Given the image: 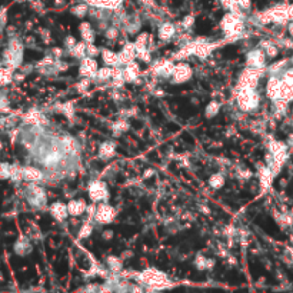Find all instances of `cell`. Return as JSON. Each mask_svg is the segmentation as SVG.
<instances>
[{"label": "cell", "instance_id": "6da1fadb", "mask_svg": "<svg viewBox=\"0 0 293 293\" xmlns=\"http://www.w3.org/2000/svg\"><path fill=\"white\" fill-rule=\"evenodd\" d=\"M259 94L255 89H240L238 96L239 108L245 112H250V110L256 109L259 106Z\"/></svg>", "mask_w": 293, "mask_h": 293}, {"label": "cell", "instance_id": "7a4b0ae2", "mask_svg": "<svg viewBox=\"0 0 293 293\" xmlns=\"http://www.w3.org/2000/svg\"><path fill=\"white\" fill-rule=\"evenodd\" d=\"M139 277H140L142 283H146L155 289H162L163 285L167 282V277H166L165 273H162L158 269H146L145 272L140 273Z\"/></svg>", "mask_w": 293, "mask_h": 293}, {"label": "cell", "instance_id": "3957f363", "mask_svg": "<svg viewBox=\"0 0 293 293\" xmlns=\"http://www.w3.org/2000/svg\"><path fill=\"white\" fill-rule=\"evenodd\" d=\"M26 196H27L29 203H30L32 206H35V207H43V206L46 204V201H47L46 192H45L42 187H39L36 183H30L27 186V189H26Z\"/></svg>", "mask_w": 293, "mask_h": 293}, {"label": "cell", "instance_id": "277c9868", "mask_svg": "<svg viewBox=\"0 0 293 293\" xmlns=\"http://www.w3.org/2000/svg\"><path fill=\"white\" fill-rule=\"evenodd\" d=\"M260 74V69H255V68H249L248 70H245L240 79H239L238 89H255L259 82V76Z\"/></svg>", "mask_w": 293, "mask_h": 293}, {"label": "cell", "instance_id": "5b68a950", "mask_svg": "<svg viewBox=\"0 0 293 293\" xmlns=\"http://www.w3.org/2000/svg\"><path fill=\"white\" fill-rule=\"evenodd\" d=\"M88 193H89V198L93 202H103L106 201L108 196H109L108 187H106L105 182H102V180H94V182L89 184Z\"/></svg>", "mask_w": 293, "mask_h": 293}, {"label": "cell", "instance_id": "8992f818", "mask_svg": "<svg viewBox=\"0 0 293 293\" xmlns=\"http://www.w3.org/2000/svg\"><path fill=\"white\" fill-rule=\"evenodd\" d=\"M114 216H116V210L113 207H110L109 204L103 203V204L97 206L94 219L99 223H110L112 220L114 219Z\"/></svg>", "mask_w": 293, "mask_h": 293}, {"label": "cell", "instance_id": "52a82bcc", "mask_svg": "<svg viewBox=\"0 0 293 293\" xmlns=\"http://www.w3.org/2000/svg\"><path fill=\"white\" fill-rule=\"evenodd\" d=\"M190 76H192V69H190L189 65H186V63L175 65V69H173V73H172L173 83H183V82L190 79Z\"/></svg>", "mask_w": 293, "mask_h": 293}, {"label": "cell", "instance_id": "ba28073f", "mask_svg": "<svg viewBox=\"0 0 293 293\" xmlns=\"http://www.w3.org/2000/svg\"><path fill=\"white\" fill-rule=\"evenodd\" d=\"M265 52L262 49H256L249 52L246 56V65L249 68H255V69H262L265 66Z\"/></svg>", "mask_w": 293, "mask_h": 293}, {"label": "cell", "instance_id": "9c48e42d", "mask_svg": "<svg viewBox=\"0 0 293 293\" xmlns=\"http://www.w3.org/2000/svg\"><path fill=\"white\" fill-rule=\"evenodd\" d=\"M97 63H96V60L90 57V56H88V57H83L82 59V65H80V74L82 76H85V77H93V76H96L97 73Z\"/></svg>", "mask_w": 293, "mask_h": 293}, {"label": "cell", "instance_id": "30bf717a", "mask_svg": "<svg viewBox=\"0 0 293 293\" xmlns=\"http://www.w3.org/2000/svg\"><path fill=\"white\" fill-rule=\"evenodd\" d=\"M280 88H282V80L277 76H272L266 85V93H268L269 99H272L273 102L277 100L279 94H280Z\"/></svg>", "mask_w": 293, "mask_h": 293}, {"label": "cell", "instance_id": "8fae6325", "mask_svg": "<svg viewBox=\"0 0 293 293\" xmlns=\"http://www.w3.org/2000/svg\"><path fill=\"white\" fill-rule=\"evenodd\" d=\"M23 180L30 182V183H37V182L43 180V173L37 167L26 166V167H23Z\"/></svg>", "mask_w": 293, "mask_h": 293}, {"label": "cell", "instance_id": "7c38bea8", "mask_svg": "<svg viewBox=\"0 0 293 293\" xmlns=\"http://www.w3.org/2000/svg\"><path fill=\"white\" fill-rule=\"evenodd\" d=\"M173 69H175V65L170 60H160V62H158L153 66V72L155 73L158 76H165V77L166 76H172Z\"/></svg>", "mask_w": 293, "mask_h": 293}, {"label": "cell", "instance_id": "4fadbf2b", "mask_svg": "<svg viewBox=\"0 0 293 293\" xmlns=\"http://www.w3.org/2000/svg\"><path fill=\"white\" fill-rule=\"evenodd\" d=\"M50 213H52V216L55 218L56 220H65L68 218V215H69V210H68V206L65 204V203H62V202H56L53 203L52 206H50Z\"/></svg>", "mask_w": 293, "mask_h": 293}, {"label": "cell", "instance_id": "5bb4252c", "mask_svg": "<svg viewBox=\"0 0 293 293\" xmlns=\"http://www.w3.org/2000/svg\"><path fill=\"white\" fill-rule=\"evenodd\" d=\"M136 57V47L135 43H128L125 45V47L122 49V52L119 53V59L122 65H128L129 62H132Z\"/></svg>", "mask_w": 293, "mask_h": 293}, {"label": "cell", "instance_id": "9a60e30c", "mask_svg": "<svg viewBox=\"0 0 293 293\" xmlns=\"http://www.w3.org/2000/svg\"><path fill=\"white\" fill-rule=\"evenodd\" d=\"M139 73H140L139 65L132 60L123 69V79H125V82H133V80H136V77L139 76Z\"/></svg>", "mask_w": 293, "mask_h": 293}, {"label": "cell", "instance_id": "2e32d148", "mask_svg": "<svg viewBox=\"0 0 293 293\" xmlns=\"http://www.w3.org/2000/svg\"><path fill=\"white\" fill-rule=\"evenodd\" d=\"M86 209H88V206L83 199H79V201L74 199V201L69 202V204H68L69 215H72V216H80L82 213L86 212Z\"/></svg>", "mask_w": 293, "mask_h": 293}, {"label": "cell", "instance_id": "e0dca14e", "mask_svg": "<svg viewBox=\"0 0 293 293\" xmlns=\"http://www.w3.org/2000/svg\"><path fill=\"white\" fill-rule=\"evenodd\" d=\"M123 0H88V3L97 9H116Z\"/></svg>", "mask_w": 293, "mask_h": 293}, {"label": "cell", "instance_id": "ac0fdd59", "mask_svg": "<svg viewBox=\"0 0 293 293\" xmlns=\"http://www.w3.org/2000/svg\"><path fill=\"white\" fill-rule=\"evenodd\" d=\"M15 252L19 256H24L32 252V245L26 238H19V240L15 243Z\"/></svg>", "mask_w": 293, "mask_h": 293}, {"label": "cell", "instance_id": "d6986e66", "mask_svg": "<svg viewBox=\"0 0 293 293\" xmlns=\"http://www.w3.org/2000/svg\"><path fill=\"white\" fill-rule=\"evenodd\" d=\"M102 59L105 62V65H108L110 68H116L120 65V59L117 53H113L110 50H102Z\"/></svg>", "mask_w": 293, "mask_h": 293}, {"label": "cell", "instance_id": "ffe728a7", "mask_svg": "<svg viewBox=\"0 0 293 293\" xmlns=\"http://www.w3.org/2000/svg\"><path fill=\"white\" fill-rule=\"evenodd\" d=\"M80 35H82L83 40L86 43H93L94 42V30L92 29L90 23H88V22H83L80 24Z\"/></svg>", "mask_w": 293, "mask_h": 293}, {"label": "cell", "instance_id": "44dd1931", "mask_svg": "<svg viewBox=\"0 0 293 293\" xmlns=\"http://www.w3.org/2000/svg\"><path fill=\"white\" fill-rule=\"evenodd\" d=\"M176 33V27L172 23H163L159 29V37L162 40H170Z\"/></svg>", "mask_w": 293, "mask_h": 293}, {"label": "cell", "instance_id": "7402d4cb", "mask_svg": "<svg viewBox=\"0 0 293 293\" xmlns=\"http://www.w3.org/2000/svg\"><path fill=\"white\" fill-rule=\"evenodd\" d=\"M114 150H116V145L113 142H105L99 149V156L106 160L114 155Z\"/></svg>", "mask_w": 293, "mask_h": 293}, {"label": "cell", "instance_id": "603a6c76", "mask_svg": "<svg viewBox=\"0 0 293 293\" xmlns=\"http://www.w3.org/2000/svg\"><path fill=\"white\" fill-rule=\"evenodd\" d=\"M24 120L30 125H39V123H45L46 119L40 114V112L37 110H30L26 116H24Z\"/></svg>", "mask_w": 293, "mask_h": 293}, {"label": "cell", "instance_id": "cb8c5ba5", "mask_svg": "<svg viewBox=\"0 0 293 293\" xmlns=\"http://www.w3.org/2000/svg\"><path fill=\"white\" fill-rule=\"evenodd\" d=\"M10 180L13 183H19L23 180V167L18 165H12V172H10Z\"/></svg>", "mask_w": 293, "mask_h": 293}, {"label": "cell", "instance_id": "d4e9b609", "mask_svg": "<svg viewBox=\"0 0 293 293\" xmlns=\"http://www.w3.org/2000/svg\"><path fill=\"white\" fill-rule=\"evenodd\" d=\"M86 42H80V43H76V46H74L73 49L70 50V53L74 57H79V59H83L85 55H86Z\"/></svg>", "mask_w": 293, "mask_h": 293}, {"label": "cell", "instance_id": "484cf974", "mask_svg": "<svg viewBox=\"0 0 293 293\" xmlns=\"http://www.w3.org/2000/svg\"><path fill=\"white\" fill-rule=\"evenodd\" d=\"M108 266H109V269L112 272L117 273V272L122 270V260L119 257L109 256L108 257Z\"/></svg>", "mask_w": 293, "mask_h": 293}, {"label": "cell", "instance_id": "4316f807", "mask_svg": "<svg viewBox=\"0 0 293 293\" xmlns=\"http://www.w3.org/2000/svg\"><path fill=\"white\" fill-rule=\"evenodd\" d=\"M219 109L220 105L216 100H213V102H210V103L207 105V108L204 110V114H206V117H213V116H216V114L219 113Z\"/></svg>", "mask_w": 293, "mask_h": 293}, {"label": "cell", "instance_id": "83f0119b", "mask_svg": "<svg viewBox=\"0 0 293 293\" xmlns=\"http://www.w3.org/2000/svg\"><path fill=\"white\" fill-rule=\"evenodd\" d=\"M209 184H210V187H213V189H220V187L225 184V179H223V176H222L220 173L212 175L210 179H209Z\"/></svg>", "mask_w": 293, "mask_h": 293}, {"label": "cell", "instance_id": "f1b7e54d", "mask_svg": "<svg viewBox=\"0 0 293 293\" xmlns=\"http://www.w3.org/2000/svg\"><path fill=\"white\" fill-rule=\"evenodd\" d=\"M195 265H196V268H198V269L204 270V269H207V268H212L213 262H212V260H209V259H206V257L198 256L196 257V260H195Z\"/></svg>", "mask_w": 293, "mask_h": 293}, {"label": "cell", "instance_id": "f546056e", "mask_svg": "<svg viewBox=\"0 0 293 293\" xmlns=\"http://www.w3.org/2000/svg\"><path fill=\"white\" fill-rule=\"evenodd\" d=\"M72 13L77 18H85L89 13V7H88V4H77L72 9Z\"/></svg>", "mask_w": 293, "mask_h": 293}, {"label": "cell", "instance_id": "4dcf8cb0", "mask_svg": "<svg viewBox=\"0 0 293 293\" xmlns=\"http://www.w3.org/2000/svg\"><path fill=\"white\" fill-rule=\"evenodd\" d=\"M112 74H113V69H110V66H108V68L99 69L97 73H96V77H97V80L105 82V80H108V79L112 77Z\"/></svg>", "mask_w": 293, "mask_h": 293}, {"label": "cell", "instance_id": "1f68e13d", "mask_svg": "<svg viewBox=\"0 0 293 293\" xmlns=\"http://www.w3.org/2000/svg\"><path fill=\"white\" fill-rule=\"evenodd\" d=\"M147 40H149L147 33H142V35H139L137 39H136V42H135V47H136V50H139V49H146Z\"/></svg>", "mask_w": 293, "mask_h": 293}, {"label": "cell", "instance_id": "d6a6232c", "mask_svg": "<svg viewBox=\"0 0 293 293\" xmlns=\"http://www.w3.org/2000/svg\"><path fill=\"white\" fill-rule=\"evenodd\" d=\"M129 128V123L126 122V120H117L116 123H113V126H112V129H113V132L116 133V135H120V133H123L125 130H128Z\"/></svg>", "mask_w": 293, "mask_h": 293}, {"label": "cell", "instance_id": "836d02e7", "mask_svg": "<svg viewBox=\"0 0 293 293\" xmlns=\"http://www.w3.org/2000/svg\"><path fill=\"white\" fill-rule=\"evenodd\" d=\"M10 172H12V165L9 163H0V179H10Z\"/></svg>", "mask_w": 293, "mask_h": 293}, {"label": "cell", "instance_id": "e575fe53", "mask_svg": "<svg viewBox=\"0 0 293 293\" xmlns=\"http://www.w3.org/2000/svg\"><path fill=\"white\" fill-rule=\"evenodd\" d=\"M285 66H286V60H282L279 63H275L273 66H270L269 72L272 73V76H277L279 73H282V70L285 69Z\"/></svg>", "mask_w": 293, "mask_h": 293}, {"label": "cell", "instance_id": "d590c367", "mask_svg": "<svg viewBox=\"0 0 293 293\" xmlns=\"http://www.w3.org/2000/svg\"><path fill=\"white\" fill-rule=\"evenodd\" d=\"M93 232V226L92 225H89V223H85L83 226H82V229H80V232H79V238H88V236H90V233Z\"/></svg>", "mask_w": 293, "mask_h": 293}, {"label": "cell", "instance_id": "8d00e7d4", "mask_svg": "<svg viewBox=\"0 0 293 293\" xmlns=\"http://www.w3.org/2000/svg\"><path fill=\"white\" fill-rule=\"evenodd\" d=\"M136 57L140 59V60H143V62H150V53H149L147 47L146 49H139V50H136Z\"/></svg>", "mask_w": 293, "mask_h": 293}, {"label": "cell", "instance_id": "74e56055", "mask_svg": "<svg viewBox=\"0 0 293 293\" xmlns=\"http://www.w3.org/2000/svg\"><path fill=\"white\" fill-rule=\"evenodd\" d=\"M86 55L90 56V57H94V56L99 55V49L93 43H88L86 45Z\"/></svg>", "mask_w": 293, "mask_h": 293}, {"label": "cell", "instance_id": "f35d334b", "mask_svg": "<svg viewBox=\"0 0 293 293\" xmlns=\"http://www.w3.org/2000/svg\"><path fill=\"white\" fill-rule=\"evenodd\" d=\"M282 80L293 86V68H291V69H288V70L283 72V79H282Z\"/></svg>", "mask_w": 293, "mask_h": 293}, {"label": "cell", "instance_id": "ab89813d", "mask_svg": "<svg viewBox=\"0 0 293 293\" xmlns=\"http://www.w3.org/2000/svg\"><path fill=\"white\" fill-rule=\"evenodd\" d=\"M119 36V30L116 29V27H109V29H106V37L109 39V40H114V39H117Z\"/></svg>", "mask_w": 293, "mask_h": 293}, {"label": "cell", "instance_id": "60d3db41", "mask_svg": "<svg viewBox=\"0 0 293 293\" xmlns=\"http://www.w3.org/2000/svg\"><path fill=\"white\" fill-rule=\"evenodd\" d=\"M76 43H77V42H76V39H74L73 36H68L66 39H65V46H66L69 50L73 49L74 46H76Z\"/></svg>", "mask_w": 293, "mask_h": 293}, {"label": "cell", "instance_id": "b9f144b4", "mask_svg": "<svg viewBox=\"0 0 293 293\" xmlns=\"http://www.w3.org/2000/svg\"><path fill=\"white\" fill-rule=\"evenodd\" d=\"M265 52H266V55L269 56V57H275L277 55V47L273 46V43H270L266 49H265Z\"/></svg>", "mask_w": 293, "mask_h": 293}, {"label": "cell", "instance_id": "7bdbcfd3", "mask_svg": "<svg viewBox=\"0 0 293 293\" xmlns=\"http://www.w3.org/2000/svg\"><path fill=\"white\" fill-rule=\"evenodd\" d=\"M250 6H252L250 0H239L238 1V7L240 10H249Z\"/></svg>", "mask_w": 293, "mask_h": 293}, {"label": "cell", "instance_id": "ee69618b", "mask_svg": "<svg viewBox=\"0 0 293 293\" xmlns=\"http://www.w3.org/2000/svg\"><path fill=\"white\" fill-rule=\"evenodd\" d=\"M193 22H195V18L193 16H187V18L183 19V22H182V27L183 29H190L192 27V24H193Z\"/></svg>", "mask_w": 293, "mask_h": 293}, {"label": "cell", "instance_id": "f6af8a7d", "mask_svg": "<svg viewBox=\"0 0 293 293\" xmlns=\"http://www.w3.org/2000/svg\"><path fill=\"white\" fill-rule=\"evenodd\" d=\"M88 86H89V80H88V77H85V79L77 85V89H79L80 92H85V90L88 89Z\"/></svg>", "mask_w": 293, "mask_h": 293}, {"label": "cell", "instance_id": "bcb514c9", "mask_svg": "<svg viewBox=\"0 0 293 293\" xmlns=\"http://www.w3.org/2000/svg\"><path fill=\"white\" fill-rule=\"evenodd\" d=\"M112 238H113V232H112V230H106V232L103 233V239H105V240H109V239Z\"/></svg>", "mask_w": 293, "mask_h": 293}, {"label": "cell", "instance_id": "7dc6e473", "mask_svg": "<svg viewBox=\"0 0 293 293\" xmlns=\"http://www.w3.org/2000/svg\"><path fill=\"white\" fill-rule=\"evenodd\" d=\"M42 36H43V39L46 40V43H49V40H50V35H49V32H47V30H45V32L42 33Z\"/></svg>", "mask_w": 293, "mask_h": 293}, {"label": "cell", "instance_id": "c3c4849f", "mask_svg": "<svg viewBox=\"0 0 293 293\" xmlns=\"http://www.w3.org/2000/svg\"><path fill=\"white\" fill-rule=\"evenodd\" d=\"M286 145L289 147H293V133L292 135H289V137H288V142H286Z\"/></svg>", "mask_w": 293, "mask_h": 293}, {"label": "cell", "instance_id": "681fc988", "mask_svg": "<svg viewBox=\"0 0 293 293\" xmlns=\"http://www.w3.org/2000/svg\"><path fill=\"white\" fill-rule=\"evenodd\" d=\"M288 32H289V35L293 37V20L288 24Z\"/></svg>", "mask_w": 293, "mask_h": 293}, {"label": "cell", "instance_id": "f907efd6", "mask_svg": "<svg viewBox=\"0 0 293 293\" xmlns=\"http://www.w3.org/2000/svg\"><path fill=\"white\" fill-rule=\"evenodd\" d=\"M53 55L59 59V57L62 56V49H53Z\"/></svg>", "mask_w": 293, "mask_h": 293}, {"label": "cell", "instance_id": "816d5d0a", "mask_svg": "<svg viewBox=\"0 0 293 293\" xmlns=\"http://www.w3.org/2000/svg\"><path fill=\"white\" fill-rule=\"evenodd\" d=\"M29 1H33V0H29Z\"/></svg>", "mask_w": 293, "mask_h": 293}]
</instances>
